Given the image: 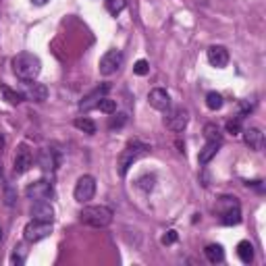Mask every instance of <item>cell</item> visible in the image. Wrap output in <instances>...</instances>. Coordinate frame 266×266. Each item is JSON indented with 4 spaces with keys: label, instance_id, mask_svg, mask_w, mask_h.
Here are the masks:
<instances>
[{
    "label": "cell",
    "instance_id": "cell-1",
    "mask_svg": "<svg viewBox=\"0 0 266 266\" xmlns=\"http://www.w3.org/2000/svg\"><path fill=\"white\" fill-rule=\"evenodd\" d=\"M13 71L21 81H35L42 73V60L31 52H21L13 58Z\"/></svg>",
    "mask_w": 266,
    "mask_h": 266
},
{
    "label": "cell",
    "instance_id": "cell-2",
    "mask_svg": "<svg viewBox=\"0 0 266 266\" xmlns=\"http://www.w3.org/2000/svg\"><path fill=\"white\" fill-rule=\"evenodd\" d=\"M112 210L108 206H84L81 212H79V220L88 227H94V229H104V227H108L112 222Z\"/></svg>",
    "mask_w": 266,
    "mask_h": 266
},
{
    "label": "cell",
    "instance_id": "cell-3",
    "mask_svg": "<svg viewBox=\"0 0 266 266\" xmlns=\"http://www.w3.org/2000/svg\"><path fill=\"white\" fill-rule=\"evenodd\" d=\"M216 212L220 216V222L227 227L241 222V206H239V200L233 196H222L216 202Z\"/></svg>",
    "mask_w": 266,
    "mask_h": 266
},
{
    "label": "cell",
    "instance_id": "cell-4",
    "mask_svg": "<svg viewBox=\"0 0 266 266\" xmlns=\"http://www.w3.org/2000/svg\"><path fill=\"white\" fill-rule=\"evenodd\" d=\"M148 152V146L146 144H141V141H129L127 146H125V150L119 154V175L121 177H125L127 175V171L133 167V162H137L144 154Z\"/></svg>",
    "mask_w": 266,
    "mask_h": 266
},
{
    "label": "cell",
    "instance_id": "cell-5",
    "mask_svg": "<svg viewBox=\"0 0 266 266\" xmlns=\"http://www.w3.org/2000/svg\"><path fill=\"white\" fill-rule=\"evenodd\" d=\"M52 233V222L48 220H29L25 224V229H23V237L27 243H37V241H42L46 239L48 235Z\"/></svg>",
    "mask_w": 266,
    "mask_h": 266
},
{
    "label": "cell",
    "instance_id": "cell-6",
    "mask_svg": "<svg viewBox=\"0 0 266 266\" xmlns=\"http://www.w3.org/2000/svg\"><path fill=\"white\" fill-rule=\"evenodd\" d=\"M96 194V179L92 175H81L75 183V189H73V198L75 202L79 204H88Z\"/></svg>",
    "mask_w": 266,
    "mask_h": 266
},
{
    "label": "cell",
    "instance_id": "cell-7",
    "mask_svg": "<svg viewBox=\"0 0 266 266\" xmlns=\"http://www.w3.org/2000/svg\"><path fill=\"white\" fill-rule=\"evenodd\" d=\"M23 194H25V198H29V200H33V202H37V200H50V198L54 196V187H52V183L46 181V179H37V181L29 183V185L25 187Z\"/></svg>",
    "mask_w": 266,
    "mask_h": 266
},
{
    "label": "cell",
    "instance_id": "cell-8",
    "mask_svg": "<svg viewBox=\"0 0 266 266\" xmlns=\"http://www.w3.org/2000/svg\"><path fill=\"white\" fill-rule=\"evenodd\" d=\"M187 123H189V110H187V108L177 106V108H173V110H171V108L167 110V117H165L167 129L179 133V131H183V129L187 127Z\"/></svg>",
    "mask_w": 266,
    "mask_h": 266
},
{
    "label": "cell",
    "instance_id": "cell-9",
    "mask_svg": "<svg viewBox=\"0 0 266 266\" xmlns=\"http://www.w3.org/2000/svg\"><path fill=\"white\" fill-rule=\"evenodd\" d=\"M123 65V54L119 50H108L102 58H100V65H98V71L100 75L108 77V75H115Z\"/></svg>",
    "mask_w": 266,
    "mask_h": 266
},
{
    "label": "cell",
    "instance_id": "cell-10",
    "mask_svg": "<svg viewBox=\"0 0 266 266\" xmlns=\"http://www.w3.org/2000/svg\"><path fill=\"white\" fill-rule=\"evenodd\" d=\"M31 165H33V154H31V150H29L25 144H21V146L17 148L15 162H13L15 175H23V173H27V171L31 169Z\"/></svg>",
    "mask_w": 266,
    "mask_h": 266
},
{
    "label": "cell",
    "instance_id": "cell-11",
    "mask_svg": "<svg viewBox=\"0 0 266 266\" xmlns=\"http://www.w3.org/2000/svg\"><path fill=\"white\" fill-rule=\"evenodd\" d=\"M206 56H208V63L216 69H224L227 65H229V50H227L224 46L220 44H214L206 50Z\"/></svg>",
    "mask_w": 266,
    "mask_h": 266
},
{
    "label": "cell",
    "instance_id": "cell-12",
    "mask_svg": "<svg viewBox=\"0 0 266 266\" xmlns=\"http://www.w3.org/2000/svg\"><path fill=\"white\" fill-rule=\"evenodd\" d=\"M148 102H150L152 108H156V110H160V112H167V110L171 108V96H169V92L162 90V88H154V90H152V92L148 94Z\"/></svg>",
    "mask_w": 266,
    "mask_h": 266
},
{
    "label": "cell",
    "instance_id": "cell-13",
    "mask_svg": "<svg viewBox=\"0 0 266 266\" xmlns=\"http://www.w3.org/2000/svg\"><path fill=\"white\" fill-rule=\"evenodd\" d=\"M31 216L35 220H48V222H52L54 220V208H52V204L48 200H37L31 206Z\"/></svg>",
    "mask_w": 266,
    "mask_h": 266
},
{
    "label": "cell",
    "instance_id": "cell-14",
    "mask_svg": "<svg viewBox=\"0 0 266 266\" xmlns=\"http://www.w3.org/2000/svg\"><path fill=\"white\" fill-rule=\"evenodd\" d=\"M108 90H110V86L108 84H104V86H100V88H96L92 94H88L81 102H79V108L84 110V112H88V110H92V108H96L98 106V102L108 94Z\"/></svg>",
    "mask_w": 266,
    "mask_h": 266
},
{
    "label": "cell",
    "instance_id": "cell-15",
    "mask_svg": "<svg viewBox=\"0 0 266 266\" xmlns=\"http://www.w3.org/2000/svg\"><path fill=\"white\" fill-rule=\"evenodd\" d=\"M241 133H243V141H245V146H248L250 150L260 152V150L264 148V133H262V129L250 127V129H245V131H241Z\"/></svg>",
    "mask_w": 266,
    "mask_h": 266
},
{
    "label": "cell",
    "instance_id": "cell-16",
    "mask_svg": "<svg viewBox=\"0 0 266 266\" xmlns=\"http://www.w3.org/2000/svg\"><path fill=\"white\" fill-rule=\"evenodd\" d=\"M40 167L46 171V173H52L56 167H58V162H60V158L56 156V152L54 150H50V148H46V150H42L40 152Z\"/></svg>",
    "mask_w": 266,
    "mask_h": 266
},
{
    "label": "cell",
    "instance_id": "cell-17",
    "mask_svg": "<svg viewBox=\"0 0 266 266\" xmlns=\"http://www.w3.org/2000/svg\"><path fill=\"white\" fill-rule=\"evenodd\" d=\"M27 84H29V81H27ZM23 96H25L27 100H31V102H44V100L48 98V88L42 86V84H29Z\"/></svg>",
    "mask_w": 266,
    "mask_h": 266
},
{
    "label": "cell",
    "instance_id": "cell-18",
    "mask_svg": "<svg viewBox=\"0 0 266 266\" xmlns=\"http://www.w3.org/2000/svg\"><path fill=\"white\" fill-rule=\"evenodd\" d=\"M220 144H222V141H206V146L200 150V154H198V160H200V165H208V162H210V160L216 156V152H218Z\"/></svg>",
    "mask_w": 266,
    "mask_h": 266
},
{
    "label": "cell",
    "instance_id": "cell-19",
    "mask_svg": "<svg viewBox=\"0 0 266 266\" xmlns=\"http://www.w3.org/2000/svg\"><path fill=\"white\" fill-rule=\"evenodd\" d=\"M0 96H3V100H5L7 104H11V106L21 104L23 98H25L21 92H17V90H13V88H9V86H0Z\"/></svg>",
    "mask_w": 266,
    "mask_h": 266
},
{
    "label": "cell",
    "instance_id": "cell-20",
    "mask_svg": "<svg viewBox=\"0 0 266 266\" xmlns=\"http://www.w3.org/2000/svg\"><path fill=\"white\" fill-rule=\"evenodd\" d=\"M204 254H206L208 262H212V264H218V262L224 260V250H222V245H218V243H210V245H206Z\"/></svg>",
    "mask_w": 266,
    "mask_h": 266
},
{
    "label": "cell",
    "instance_id": "cell-21",
    "mask_svg": "<svg viewBox=\"0 0 266 266\" xmlns=\"http://www.w3.org/2000/svg\"><path fill=\"white\" fill-rule=\"evenodd\" d=\"M237 256L243 264H250L254 260V245L250 241H239L237 243Z\"/></svg>",
    "mask_w": 266,
    "mask_h": 266
},
{
    "label": "cell",
    "instance_id": "cell-22",
    "mask_svg": "<svg viewBox=\"0 0 266 266\" xmlns=\"http://www.w3.org/2000/svg\"><path fill=\"white\" fill-rule=\"evenodd\" d=\"M73 125L77 127L79 131L88 133V135H94V133H96V123H94L92 119H88V117H79V119H75V121H73Z\"/></svg>",
    "mask_w": 266,
    "mask_h": 266
},
{
    "label": "cell",
    "instance_id": "cell-23",
    "mask_svg": "<svg viewBox=\"0 0 266 266\" xmlns=\"http://www.w3.org/2000/svg\"><path fill=\"white\" fill-rule=\"evenodd\" d=\"M204 137H206V141H222V133H220L218 125H214V123L204 125Z\"/></svg>",
    "mask_w": 266,
    "mask_h": 266
},
{
    "label": "cell",
    "instance_id": "cell-24",
    "mask_svg": "<svg viewBox=\"0 0 266 266\" xmlns=\"http://www.w3.org/2000/svg\"><path fill=\"white\" fill-rule=\"evenodd\" d=\"M96 108H98L100 112H104V115H115V112H117V102L104 96V98L98 102V106H96Z\"/></svg>",
    "mask_w": 266,
    "mask_h": 266
},
{
    "label": "cell",
    "instance_id": "cell-25",
    "mask_svg": "<svg viewBox=\"0 0 266 266\" xmlns=\"http://www.w3.org/2000/svg\"><path fill=\"white\" fill-rule=\"evenodd\" d=\"M206 106L210 110H220L222 108V96L218 92H208L206 94Z\"/></svg>",
    "mask_w": 266,
    "mask_h": 266
},
{
    "label": "cell",
    "instance_id": "cell-26",
    "mask_svg": "<svg viewBox=\"0 0 266 266\" xmlns=\"http://www.w3.org/2000/svg\"><path fill=\"white\" fill-rule=\"evenodd\" d=\"M125 5H127L125 0H104V7H106V11H108L110 15H115V17H117V15L125 9Z\"/></svg>",
    "mask_w": 266,
    "mask_h": 266
},
{
    "label": "cell",
    "instance_id": "cell-27",
    "mask_svg": "<svg viewBox=\"0 0 266 266\" xmlns=\"http://www.w3.org/2000/svg\"><path fill=\"white\" fill-rule=\"evenodd\" d=\"M25 256H27V250H25L23 245H17V248L13 250V256H11V262H13V264H17V266H21V264L25 262Z\"/></svg>",
    "mask_w": 266,
    "mask_h": 266
},
{
    "label": "cell",
    "instance_id": "cell-28",
    "mask_svg": "<svg viewBox=\"0 0 266 266\" xmlns=\"http://www.w3.org/2000/svg\"><path fill=\"white\" fill-rule=\"evenodd\" d=\"M241 121L243 119H239V117L229 119V121H227V131H229L231 135H239L241 133Z\"/></svg>",
    "mask_w": 266,
    "mask_h": 266
},
{
    "label": "cell",
    "instance_id": "cell-29",
    "mask_svg": "<svg viewBox=\"0 0 266 266\" xmlns=\"http://www.w3.org/2000/svg\"><path fill=\"white\" fill-rule=\"evenodd\" d=\"M148 71H150V65H148V60H137L135 65H133V73L135 75H139V77H144V75H148Z\"/></svg>",
    "mask_w": 266,
    "mask_h": 266
},
{
    "label": "cell",
    "instance_id": "cell-30",
    "mask_svg": "<svg viewBox=\"0 0 266 266\" xmlns=\"http://www.w3.org/2000/svg\"><path fill=\"white\" fill-rule=\"evenodd\" d=\"M125 123H127V115H125V112H119L117 117L110 119V129H121Z\"/></svg>",
    "mask_w": 266,
    "mask_h": 266
},
{
    "label": "cell",
    "instance_id": "cell-31",
    "mask_svg": "<svg viewBox=\"0 0 266 266\" xmlns=\"http://www.w3.org/2000/svg\"><path fill=\"white\" fill-rule=\"evenodd\" d=\"M137 185L144 189V192H150V189L154 187V177H148V175H146V177H141V179L137 181Z\"/></svg>",
    "mask_w": 266,
    "mask_h": 266
},
{
    "label": "cell",
    "instance_id": "cell-32",
    "mask_svg": "<svg viewBox=\"0 0 266 266\" xmlns=\"http://www.w3.org/2000/svg\"><path fill=\"white\" fill-rule=\"evenodd\" d=\"M177 237H179V235H177V231H173V229H171V231H167V233L162 235V243H165V245H171V243H175V241H177Z\"/></svg>",
    "mask_w": 266,
    "mask_h": 266
},
{
    "label": "cell",
    "instance_id": "cell-33",
    "mask_svg": "<svg viewBox=\"0 0 266 266\" xmlns=\"http://www.w3.org/2000/svg\"><path fill=\"white\" fill-rule=\"evenodd\" d=\"M31 3H33L35 7H44V5L48 3V0H31Z\"/></svg>",
    "mask_w": 266,
    "mask_h": 266
},
{
    "label": "cell",
    "instance_id": "cell-34",
    "mask_svg": "<svg viewBox=\"0 0 266 266\" xmlns=\"http://www.w3.org/2000/svg\"><path fill=\"white\" fill-rule=\"evenodd\" d=\"M3 146H5V137L0 135V150H3Z\"/></svg>",
    "mask_w": 266,
    "mask_h": 266
},
{
    "label": "cell",
    "instance_id": "cell-35",
    "mask_svg": "<svg viewBox=\"0 0 266 266\" xmlns=\"http://www.w3.org/2000/svg\"><path fill=\"white\" fill-rule=\"evenodd\" d=\"M0 177H3V162H0Z\"/></svg>",
    "mask_w": 266,
    "mask_h": 266
},
{
    "label": "cell",
    "instance_id": "cell-36",
    "mask_svg": "<svg viewBox=\"0 0 266 266\" xmlns=\"http://www.w3.org/2000/svg\"><path fill=\"white\" fill-rule=\"evenodd\" d=\"M0 239H3V229H0Z\"/></svg>",
    "mask_w": 266,
    "mask_h": 266
}]
</instances>
